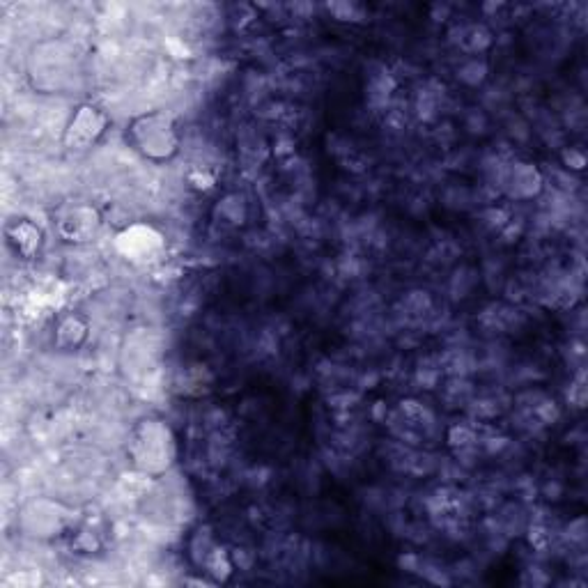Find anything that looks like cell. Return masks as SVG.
<instances>
[{
	"instance_id": "1",
	"label": "cell",
	"mask_w": 588,
	"mask_h": 588,
	"mask_svg": "<svg viewBox=\"0 0 588 588\" xmlns=\"http://www.w3.org/2000/svg\"><path fill=\"white\" fill-rule=\"evenodd\" d=\"M129 141L152 161H168L180 150V134H177L175 120L166 113L152 111L131 120Z\"/></svg>"
},
{
	"instance_id": "2",
	"label": "cell",
	"mask_w": 588,
	"mask_h": 588,
	"mask_svg": "<svg viewBox=\"0 0 588 588\" xmlns=\"http://www.w3.org/2000/svg\"><path fill=\"white\" fill-rule=\"evenodd\" d=\"M131 455L145 474H159V471L168 469L175 458V439L170 435L168 425L161 421H145L136 430Z\"/></svg>"
},
{
	"instance_id": "3",
	"label": "cell",
	"mask_w": 588,
	"mask_h": 588,
	"mask_svg": "<svg viewBox=\"0 0 588 588\" xmlns=\"http://www.w3.org/2000/svg\"><path fill=\"white\" fill-rule=\"evenodd\" d=\"M106 131V115L99 108L85 104L72 115L65 131V145L69 150H88Z\"/></svg>"
},
{
	"instance_id": "4",
	"label": "cell",
	"mask_w": 588,
	"mask_h": 588,
	"mask_svg": "<svg viewBox=\"0 0 588 588\" xmlns=\"http://www.w3.org/2000/svg\"><path fill=\"white\" fill-rule=\"evenodd\" d=\"M99 228V216L92 207L69 205L58 216V230L67 242H88Z\"/></svg>"
},
{
	"instance_id": "5",
	"label": "cell",
	"mask_w": 588,
	"mask_h": 588,
	"mask_svg": "<svg viewBox=\"0 0 588 588\" xmlns=\"http://www.w3.org/2000/svg\"><path fill=\"white\" fill-rule=\"evenodd\" d=\"M7 239H10L14 251L21 253L23 258H33L42 246V230L33 221L21 219L7 228Z\"/></svg>"
},
{
	"instance_id": "6",
	"label": "cell",
	"mask_w": 588,
	"mask_h": 588,
	"mask_svg": "<svg viewBox=\"0 0 588 588\" xmlns=\"http://www.w3.org/2000/svg\"><path fill=\"white\" fill-rule=\"evenodd\" d=\"M506 184L508 193L513 198H531L543 187V177H540L538 170L531 164H515V168L506 177Z\"/></svg>"
},
{
	"instance_id": "7",
	"label": "cell",
	"mask_w": 588,
	"mask_h": 588,
	"mask_svg": "<svg viewBox=\"0 0 588 588\" xmlns=\"http://www.w3.org/2000/svg\"><path fill=\"white\" fill-rule=\"evenodd\" d=\"M85 336H88V322L79 315H67L60 320L56 329V343L63 347V350H72V347H79Z\"/></svg>"
}]
</instances>
